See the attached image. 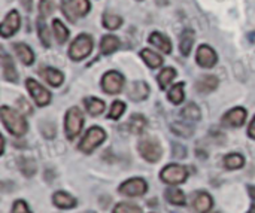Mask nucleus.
I'll return each mask as SVG.
<instances>
[{
	"instance_id": "1",
	"label": "nucleus",
	"mask_w": 255,
	"mask_h": 213,
	"mask_svg": "<svg viewBox=\"0 0 255 213\" xmlns=\"http://www.w3.org/2000/svg\"><path fill=\"white\" fill-rule=\"evenodd\" d=\"M0 116H1L3 125L6 127V130H7L10 134L19 137V136H24V134L27 133V128H28L27 121H25L24 115L19 113L18 110L12 109V107H9V106H1V109H0Z\"/></svg>"
},
{
	"instance_id": "2",
	"label": "nucleus",
	"mask_w": 255,
	"mask_h": 213,
	"mask_svg": "<svg viewBox=\"0 0 255 213\" xmlns=\"http://www.w3.org/2000/svg\"><path fill=\"white\" fill-rule=\"evenodd\" d=\"M93 46H94L93 37L87 33H81L73 39L69 48V57L73 61H82L93 52Z\"/></svg>"
},
{
	"instance_id": "3",
	"label": "nucleus",
	"mask_w": 255,
	"mask_h": 213,
	"mask_svg": "<svg viewBox=\"0 0 255 213\" xmlns=\"http://www.w3.org/2000/svg\"><path fill=\"white\" fill-rule=\"evenodd\" d=\"M84 127V113L79 107L73 106L67 110L64 118V131L69 140L76 139V136L82 131Z\"/></svg>"
},
{
	"instance_id": "4",
	"label": "nucleus",
	"mask_w": 255,
	"mask_h": 213,
	"mask_svg": "<svg viewBox=\"0 0 255 213\" xmlns=\"http://www.w3.org/2000/svg\"><path fill=\"white\" fill-rule=\"evenodd\" d=\"M90 9V0H64L61 3V10L70 22H75L76 19L85 16Z\"/></svg>"
},
{
	"instance_id": "5",
	"label": "nucleus",
	"mask_w": 255,
	"mask_h": 213,
	"mask_svg": "<svg viewBox=\"0 0 255 213\" xmlns=\"http://www.w3.org/2000/svg\"><path fill=\"white\" fill-rule=\"evenodd\" d=\"M137 151H139L140 157L143 160H146L148 163H157V161H160V158L163 155V148L158 143V140L154 137H143L137 143Z\"/></svg>"
},
{
	"instance_id": "6",
	"label": "nucleus",
	"mask_w": 255,
	"mask_h": 213,
	"mask_svg": "<svg viewBox=\"0 0 255 213\" xmlns=\"http://www.w3.org/2000/svg\"><path fill=\"white\" fill-rule=\"evenodd\" d=\"M106 139V131L102 127H91L79 143V151L84 154H91L97 146H100Z\"/></svg>"
},
{
	"instance_id": "7",
	"label": "nucleus",
	"mask_w": 255,
	"mask_h": 213,
	"mask_svg": "<svg viewBox=\"0 0 255 213\" xmlns=\"http://www.w3.org/2000/svg\"><path fill=\"white\" fill-rule=\"evenodd\" d=\"M188 178V170L179 164H169L160 172V179L169 185H179L184 184Z\"/></svg>"
},
{
	"instance_id": "8",
	"label": "nucleus",
	"mask_w": 255,
	"mask_h": 213,
	"mask_svg": "<svg viewBox=\"0 0 255 213\" xmlns=\"http://www.w3.org/2000/svg\"><path fill=\"white\" fill-rule=\"evenodd\" d=\"M25 87L30 93V96L33 97L34 103L39 106V107H43V106H48L51 103V93L43 87L40 85L39 82H36L34 79L28 78L25 81Z\"/></svg>"
},
{
	"instance_id": "9",
	"label": "nucleus",
	"mask_w": 255,
	"mask_h": 213,
	"mask_svg": "<svg viewBox=\"0 0 255 213\" xmlns=\"http://www.w3.org/2000/svg\"><path fill=\"white\" fill-rule=\"evenodd\" d=\"M102 88L108 94H120L124 88V76L115 70L105 73L102 78Z\"/></svg>"
},
{
	"instance_id": "10",
	"label": "nucleus",
	"mask_w": 255,
	"mask_h": 213,
	"mask_svg": "<svg viewBox=\"0 0 255 213\" xmlns=\"http://www.w3.org/2000/svg\"><path fill=\"white\" fill-rule=\"evenodd\" d=\"M148 184L142 178H133L120 185V193L127 197H140L146 193Z\"/></svg>"
},
{
	"instance_id": "11",
	"label": "nucleus",
	"mask_w": 255,
	"mask_h": 213,
	"mask_svg": "<svg viewBox=\"0 0 255 213\" xmlns=\"http://www.w3.org/2000/svg\"><path fill=\"white\" fill-rule=\"evenodd\" d=\"M19 25H21V16H19L18 10L13 9V10L7 12V15L3 18L1 25H0V36L3 39L13 36L19 30Z\"/></svg>"
},
{
	"instance_id": "12",
	"label": "nucleus",
	"mask_w": 255,
	"mask_h": 213,
	"mask_svg": "<svg viewBox=\"0 0 255 213\" xmlns=\"http://www.w3.org/2000/svg\"><path fill=\"white\" fill-rule=\"evenodd\" d=\"M197 64L203 69H212L218 63V55L215 49L209 45H200L196 52Z\"/></svg>"
},
{
	"instance_id": "13",
	"label": "nucleus",
	"mask_w": 255,
	"mask_h": 213,
	"mask_svg": "<svg viewBox=\"0 0 255 213\" xmlns=\"http://www.w3.org/2000/svg\"><path fill=\"white\" fill-rule=\"evenodd\" d=\"M247 109L245 107H233L232 110H229L224 116H223V124L232 128H238L242 127L247 121Z\"/></svg>"
},
{
	"instance_id": "14",
	"label": "nucleus",
	"mask_w": 255,
	"mask_h": 213,
	"mask_svg": "<svg viewBox=\"0 0 255 213\" xmlns=\"http://www.w3.org/2000/svg\"><path fill=\"white\" fill-rule=\"evenodd\" d=\"M218 84H220V81L215 75H205L197 79L196 90L200 94H211L218 88Z\"/></svg>"
},
{
	"instance_id": "15",
	"label": "nucleus",
	"mask_w": 255,
	"mask_h": 213,
	"mask_svg": "<svg viewBox=\"0 0 255 213\" xmlns=\"http://www.w3.org/2000/svg\"><path fill=\"white\" fill-rule=\"evenodd\" d=\"M40 76L43 78L45 82H48L51 87H60L64 81L63 72H60L55 67H40Z\"/></svg>"
},
{
	"instance_id": "16",
	"label": "nucleus",
	"mask_w": 255,
	"mask_h": 213,
	"mask_svg": "<svg viewBox=\"0 0 255 213\" xmlns=\"http://www.w3.org/2000/svg\"><path fill=\"white\" fill-rule=\"evenodd\" d=\"M214 206V202H212V197L205 193V191H200L196 194L194 200H193V209L196 213H208Z\"/></svg>"
},
{
	"instance_id": "17",
	"label": "nucleus",
	"mask_w": 255,
	"mask_h": 213,
	"mask_svg": "<svg viewBox=\"0 0 255 213\" xmlns=\"http://www.w3.org/2000/svg\"><path fill=\"white\" fill-rule=\"evenodd\" d=\"M148 40H149L151 45H154L155 48H158L161 52H164V54H170V52H172V42H170V39H169L166 34H163L161 31H152V33L149 34Z\"/></svg>"
},
{
	"instance_id": "18",
	"label": "nucleus",
	"mask_w": 255,
	"mask_h": 213,
	"mask_svg": "<svg viewBox=\"0 0 255 213\" xmlns=\"http://www.w3.org/2000/svg\"><path fill=\"white\" fill-rule=\"evenodd\" d=\"M1 73H3V78L9 82H16L18 81V73H16V69H15V64L12 61V58L4 52L1 51Z\"/></svg>"
},
{
	"instance_id": "19",
	"label": "nucleus",
	"mask_w": 255,
	"mask_h": 213,
	"mask_svg": "<svg viewBox=\"0 0 255 213\" xmlns=\"http://www.w3.org/2000/svg\"><path fill=\"white\" fill-rule=\"evenodd\" d=\"M148 96H149V87H148V84L143 82V81L134 82V84L131 85L130 91H128V97H130V100H133V102H142V100H145Z\"/></svg>"
},
{
	"instance_id": "20",
	"label": "nucleus",
	"mask_w": 255,
	"mask_h": 213,
	"mask_svg": "<svg viewBox=\"0 0 255 213\" xmlns=\"http://www.w3.org/2000/svg\"><path fill=\"white\" fill-rule=\"evenodd\" d=\"M52 203L58 209H73L76 206V199L64 191H57L52 196Z\"/></svg>"
},
{
	"instance_id": "21",
	"label": "nucleus",
	"mask_w": 255,
	"mask_h": 213,
	"mask_svg": "<svg viewBox=\"0 0 255 213\" xmlns=\"http://www.w3.org/2000/svg\"><path fill=\"white\" fill-rule=\"evenodd\" d=\"M13 49H15V54L16 57L22 61V64L25 66H31L34 63V52L31 51V48L22 42H18L13 45Z\"/></svg>"
},
{
	"instance_id": "22",
	"label": "nucleus",
	"mask_w": 255,
	"mask_h": 213,
	"mask_svg": "<svg viewBox=\"0 0 255 213\" xmlns=\"http://www.w3.org/2000/svg\"><path fill=\"white\" fill-rule=\"evenodd\" d=\"M120 45H121V42L115 34H106L100 40V51L105 55H109V54H114L115 51H118Z\"/></svg>"
},
{
	"instance_id": "23",
	"label": "nucleus",
	"mask_w": 255,
	"mask_h": 213,
	"mask_svg": "<svg viewBox=\"0 0 255 213\" xmlns=\"http://www.w3.org/2000/svg\"><path fill=\"white\" fill-rule=\"evenodd\" d=\"M194 43V31L193 30H184L179 39V51L184 57H188L191 54V48Z\"/></svg>"
},
{
	"instance_id": "24",
	"label": "nucleus",
	"mask_w": 255,
	"mask_h": 213,
	"mask_svg": "<svg viewBox=\"0 0 255 213\" xmlns=\"http://www.w3.org/2000/svg\"><path fill=\"white\" fill-rule=\"evenodd\" d=\"M140 57H142V60L151 69H157V67H161L163 66V57L160 54H157L155 51H152V49H148V48L142 49L140 51Z\"/></svg>"
},
{
	"instance_id": "25",
	"label": "nucleus",
	"mask_w": 255,
	"mask_h": 213,
	"mask_svg": "<svg viewBox=\"0 0 255 213\" xmlns=\"http://www.w3.org/2000/svg\"><path fill=\"white\" fill-rule=\"evenodd\" d=\"M84 105H85L87 112L90 115H93V116H97V115L103 113V110L106 107L105 102L97 99V97H87V99H84Z\"/></svg>"
},
{
	"instance_id": "26",
	"label": "nucleus",
	"mask_w": 255,
	"mask_h": 213,
	"mask_svg": "<svg viewBox=\"0 0 255 213\" xmlns=\"http://www.w3.org/2000/svg\"><path fill=\"white\" fill-rule=\"evenodd\" d=\"M128 128L133 134H142L146 128V118L140 113H133L128 119Z\"/></svg>"
},
{
	"instance_id": "27",
	"label": "nucleus",
	"mask_w": 255,
	"mask_h": 213,
	"mask_svg": "<svg viewBox=\"0 0 255 213\" xmlns=\"http://www.w3.org/2000/svg\"><path fill=\"white\" fill-rule=\"evenodd\" d=\"M223 164L227 170H238V169H242L244 164H245V158L244 155L238 154V152H233V154H229L224 157L223 160Z\"/></svg>"
},
{
	"instance_id": "28",
	"label": "nucleus",
	"mask_w": 255,
	"mask_h": 213,
	"mask_svg": "<svg viewBox=\"0 0 255 213\" xmlns=\"http://www.w3.org/2000/svg\"><path fill=\"white\" fill-rule=\"evenodd\" d=\"M175 78H176V70H175L173 67H166V69H163V70L158 73V76H157V81H158V84H160V88H161V90H166L167 85H170V84L173 82Z\"/></svg>"
},
{
	"instance_id": "29",
	"label": "nucleus",
	"mask_w": 255,
	"mask_h": 213,
	"mask_svg": "<svg viewBox=\"0 0 255 213\" xmlns=\"http://www.w3.org/2000/svg\"><path fill=\"white\" fill-rule=\"evenodd\" d=\"M164 197L173 206H185V194L178 188H169Z\"/></svg>"
},
{
	"instance_id": "30",
	"label": "nucleus",
	"mask_w": 255,
	"mask_h": 213,
	"mask_svg": "<svg viewBox=\"0 0 255 213\" xmlns=\"http://www.w3.org/2000/svg\"><path fill=\"white\" fill-rule=\"evenodd\" d=\"M181 115H182V118L184 119H187V121H199L200 118H202V110H200V107L196 105V103H188L184 109H182V112H181Z\"/></svg>"
},
{
	"instance_id": "31",
	"label": "nucleus",
	"mask_w": 255,
	"mask_h": 213,
	"mask_svg": "<svg viewBox=\"0 0 255 213\" xmlns=\"http://www.w3.org/2000/svg\"><path fill=\"white\" fill-rule=\"evenodd\" d=\"M52 30H54V36H55V39H57L58 43H64L69 39V30H67V27L60 19H57V18L52 21Z\"/></svg>"
},
{
	"instance_id": "32",
	"label": "nucleus",
	"mask_w": 255,
	"mask_h": 213,
	"mask_svg": "<svg viewBox=\"0 0 255 213\" xmlns=\"http://www.w3.org/2000/svg\"><path fill=\"white\" fill-rule=\"evenodd\" d=\"M103 27L108 28V30H117L123 25V18L117 13H111V12H106L103 15Z\"/></svg>"
},
{
	"instance_id": "33",
	"label": "nucleus",
	"mask_w": 255,
	"mask_h": 213,
	"mask_svg": "<svg viewBox=\"0 0 255 213\" xmlns=\"http://www.w3.org/2000/svg\"><path fill=\"white\" fill-rule=\"evenodd\" d=\"M169 100L173 103V105H181L185 99V93H184V82H179V84H175L169 94H167Z\"/></svg>"
},
{
	"instance_id": "34",
	"label": "nucleus",
	"mask_w": 255,
	"mask_h": 213,
	"mask_svg": "<svg viewBox=\"0 0 255 213\" xmlns=\"http://www.w3.org/2000/svg\"><path fill=\"white\" fill-rule=\"evenodd\" d=\"M37 34H39V39H40L42 45L45 48H49L51 46L49 30H48V25L45 24V18H42V16H39V19H37Z\"/></svg>"
},
{
	"instance_id": "35",
	"label": "nucleus",
	"mask_w": 255,
	"mask_h": 213,
	"mask_svg": "<svg viewBox=\"0 0 255 213\" xmlns=\"http://www.w3.org/2000/svg\"><path fill=\"white\" fill-rule=\"evenodd\" d=\"M124 112H126V103L117 100V102L112 103V106L109 109V113H108V118L109 119H120L124 115Z\"/></svg>"
},
{
	"instance_id": "36",
	"label": "nucleus",
	"mask_w": 255,
	"mask_h": 213,
	"mask_svg": "<svg viewBox=\"0 0 255 213\" xmlns=\"http://www.w3.org/2000/svg\"><path fill=\"white\" fill-rule=\"evenodd\" d=\"M114 213H142V209L131 203H120L115 206Z\"/></svg>"
},
{
	"instance_id": "37",
	"label": "nucleus",
	"mask_w": 255,
	"mask_h": 213,
	"mask_svg": "<svg viewBox=\"0 0 255 213\" xmlns=\"http://www.w3.org/2000/svg\"><path fill=\"white\" fill-rule=\"evenodd\" d=\"M172 130L175 134H179L182 137H190L193 136V128L185 124H172Z\"/></svg>"
},
{
	"instance_id": "38",
	"label": "nucleus",
	"mask_w": 255,
	"mask_h": 213,
	"mask_svg": "<svg viewBox=\"0 0 255 213\" xmlns=\"http://www.w3.org/2000/svg\"><path fill=\"white\" fill-rule=\"evenodd\" d=\"M39 12H40L39 16H42V18L51 15L54 12V3H52V0H40L39 1Z\"/></svg>"
},
{
	"instance_id": "39",
	"label": "nucleus",
	"mask_w": 255,
	"mask_h": 213,
	"mask_svg": "<svg viewBox=\"0 0 255 213\" xmlns=\"http://www.w3.org/2000/svg\"><path fill=\"white\" fill-rule=\"evenodd\" d=\"M21 172H22L27 178H31V176L36 173V164H34V161H31V160H24V161H21Z\"/></svg>"
},
{
	"instance_id": "40",
	"label": "nucleus",
	"mask_w": 255,
	"mask_h": 213,
	"mask_svg": "<svg viewBox=\"0 0 255 213\" xmlns=\"http://www.w3.org/2000/svg\"><path fill=\"white\" fill-rule=\"evenodd\" d=\"M12 213H31L28 205L24 202V200H16L13 203V208H12Z\"/></svg>"
},
{
	"instance_id": "41",
	"label": "nucleus",
	"mask_w": 255,
	"mask_h": 213,
	"mask_svg": "<svg viewBox=\"0 0 255 213\" xmlns=\"http://www.w3.org/2000/svg\"><path fill=\"white\" fill-rule=\"evenodd\" d=\"M16 106H18V109H19V112H21L22 115H30V113H31V107H30V105H28V102H27L25 99L19 97V99L16 100Z\"/></svg>"
},
{
	"instance_id": "42",
	"label": "nucleus",
	"mask_w": 255,
	"mask_h": 213,
	"mask_svg": "<svg viewBox=\"0 0 255 213\" xmlns=\"http://www.w3.org/2000/svg\"><path fill=\"white\" fill-rule=\"evenodd\" d=\"M248 136L255 140V116L253 118V121H251V124H250V127H248Z\"/></svg>"
},
{
	"instance_id": "43",
	"label": "nucleus",
	"mask_w": 255,
	"mask_h": 213,
	"mask_svg": "<svg viewBox=\"0 0 255 213\" xmlns=\"http://www.w3.org/2000/svg\"><path fill=\"white\" fill-rule=\"evenodd\" d=\"M248 190H250V196H251V199L255 202V187H248Z\"/></svg>"
},
{
	"instance_id": "44",
	"label": "nucleus",
	"mask_w": 255,
	"mask_h": 213,
	"mask_svg": "<svg viewBox=\"0 0 255 213\" xmlns=\"http://www.w3.org/2000/svg\"><path fill=\"white\" fill-rule=\"evenodd\" d=\"M248 213H255V203H254V205H253V208L250 209V212H248Z\"/></svg>"
},
{
	"instance_id": "45",
	"label": "nucleus",
	"mask_w": 255,
	"mask_h": 213,
	"mask_svg": "<svg viewBox=\"0 0 255 213\" xmlns=\"http://www.w3.org/2000/svg\"><path fill=\"white\" fill-rule=\"evenodd\" d=\"M88 213H93V212H88Z\"/></svg>"
},
{
	"instance_id": "46",
	"label": "nucleus",
	"mask_w": 255,
	"mask_h": 213,
	"mask_svg": "<svg viewBox=\"0 0 255 213\" xmlns=\"http://www.w3.org/2000/svg\"><path fill=\"white\" fill-rule=\"evenodd\" d=\"M139 1H140V0H139Z\"/></svg>"
}]
</instances>
